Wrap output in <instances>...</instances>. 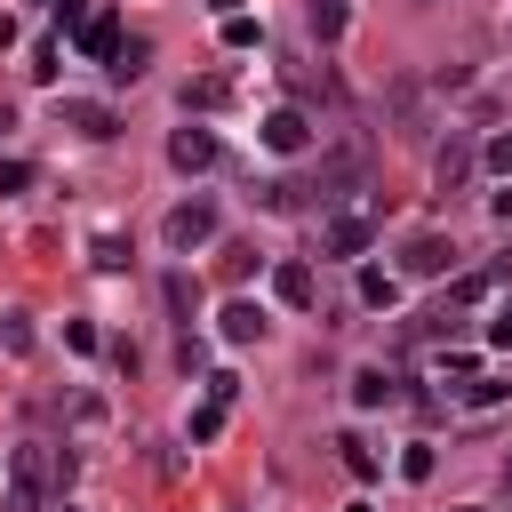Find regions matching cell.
Here are the masks:
<instances>
[{
  "label": "cell",
  "instance_id": "cell-1",
  "mask_svg": "<svg viewBox=\"0 0 512 512\" xmlns=\"http://www.w3.org/2000/svg\"><path fill=\"white\" fill-rule=\"evenodd\" d=\"M48 504V448H16L8 456V512H40Z\"/></svg>",
  "mask_w": 512,
  "mask_h": 512
},
{
  "label": "cell",
  "instance_id": "cell-2",
  "mask_svg": "<svg viewBox=\"0 0 512 512\" xmlns=\"http://www.w3.org/2000/svg\"><path fill=\"white\" fill-rule=\"evenodd\" d=\"M160 240H168L176 256L208 248V240H216V200H176V208H168V224H160Z\"/></svg>",
  "mask_w": 512,
  "mask_h": 512
},
{
  "label": "cell",
  "instance_id": "cell-3",
  "mask_svg": "<svg viewBox=\"0 0 512 512\" xmlns=\"http://www.w3.org/2000/svg\"><path fill=\"white\" fill-rule=\"evenodd\" d=\"M472 176H480V144H472V128H448V144L432 152V184L440 192H464Z\"/></svg>",
  "mask_w": 512,
  "mask_h": 512
},
{
  "label": "cell",
  "instance_id": "cell-4",
  "mask_svg": "<svg viewBox=\"0 0 512 512\" xmlns=\"http://www.w3.org/2000/svg\"><path fill=\"white\" fill-rule=\"evenodd\" d=\"M360 176H368V152H360V144H344V152H328V160H320V176H312L304 192H320V208H336L344 192H360Z\"/></svg>",
  "mask_w": 512,
  "mask_h": 512
},
{
  "label": "cell",
  "instance_id": "cell-5",
  "mask_svg": "<svg viewBox=\"0 0 512 512\" xmlns=\"http://www.w3.org/2000/svg\"><path fill=\"white\" fill-rule=\"evenodd\" d=\"M400 272H408V280H440V272H456V240H448V232H416V240L400 248Z\"/></svg>",
  "mask_w": 512,
  "mask_h": 512
},
{
  "label": "cell",
  "instance_id": "cell-6",
  "mask_svg": "<svg viewBox=\"0 0 512 512\" xmlns=\"http://www.w3.org/2000/svg\"><path fill=\"white\" fill-rule=\"evenodd\" d=\"M216 160H224L216 128H176V136H168V168H184V176H208Z\"/></svg>",
  "mask_w": 512,
  "mask_h": 512
},
{
  "label": "cell",
  "instance_id": "cell-7",
  "mask_svg": "<svg viewBox=\"0 0 512 512\" xmlns=\"http://www.w3.org/2000/svg\"><path fill=\"white\" fill-rule=\"evenodd\" d=\"M368 240H376V216H368V208H336V216L320 224V248H328V256H360Z\"/></svg>",
  "mask_w": 512,
  "mask_h": 512
},
{
  "label": "cell",
  "instance_id": "cell-8",
  "mask_svg": "<svg viewBox=\"0 0 512 512\" xmlns=\"http://www.w3.org/2000/svg\"><path fill=\"white\" fill-rule=\"evenodd\" d=\"M72 40H80V56H88V64H104V72H112V56H120V16H112V8H96Z\"/></svg>",
  "mask_w": 512,
  "mask_h": 512
},
{
  "label": "cell",
  "instance_id": "cell-9",
  "mask_svg": "<svg viewBox=\"0 0 512 512\" xmlns=\"http://www.w3.org/2000/svg\"><path fill=\"white\" fill-rule=\"evenodd\" d=\"M256 136H264V152H304V144H312V120H304L296 104H280V112H264Z\"/></svg>",
  "mask_w": 512,
  "mask_h": 512
},
{
  "label": "cell",
  "instance_id": "cell-10",
  "mask_svg": "<svg viewBox=\"0 0 512 512\" xmlns=\"http://www.w3.org/2000/svg\"><path fill=\"white\" fill-rule=\"evenodd\" d=\"M272 296L288 304V312H312V296H320V280H312V264H272Z\"/></svg>",
  "mask_w": 512,
  "mask_h": 512
},
{
  "label": "cell",
  "instance_id": "cell-11",
  "mask_svg": "<svg viewBox=\"0 0 512 512\" xmlns=\"http://www.w3.org/2000/svg\"><path fill=\"white\" fill-rule=\"evenodd\" d=\"M64 128H80V136H120V120H112V104H88V96H64Z\"/></svg>",
  "mask_w": 512,
  "mask_h": 512
},
{
  "label": "cell",
  "instance_id": "cell-12",
  "mask_svg": "<svg viewBox=\"0 0 512 512\" xmlns=\"http://www.w3.org/2000/svg\"><path fill=\"white\" fill-rule=\"evenodd\" d=\"M504 272H512V264H488V272H464V280L448 288V312H472V304H488V296L504 288Z\"/></svg>",
  "mask_w": 512,
  "mask_h": 512
},
{
  "label": "cell",
  "instance_id": "cell-13",
  "mask_svg": "<svg viewBox=\"0 0 512 512\" xmlns=\"http://www.w3.org/2000/svg\"><path fill=\"white\" fill-rule=\"evenodd\" d=\"M216 320H224V344H256V336H264V312H256L248 296H232Z\"/></svg>",
  "mask_w": 512,
  "mask_h": 512
},
{
  "label": "cell",
  "instance_id": "cell-14",
  "mask_svg": "<svg viewBox=\"0 0 512 512\" xmlns=\"http://www.w3.org/2000/svg\"><path fill=\"white\" fill-rule=\"evenodd\" d=\"M360 304H368V312H392V304H400V272L360 264Z\"/></svg>",
  "mask_w": 512,
  "mask_h": 512
},
{
  "label": "cell",
  "instance_id": "cell-15",
  "mask_svg": "<svg viewBox=\"0 0 512 512\" xmlns=\"http://www.w3.org/2000/svg\"><path fill=\"white\" fill-rule=\"evenodd\" d=\"M336 456H344V472H352V480H376V472H384V456H376L360 432H336Z\"/></svg>",
  "mask_w": 512,
  "mask_h": 512
},
{
  "label": "cell",
  "instance_id": "cell-16",
  "mask_svg": "<svg viewBox=\"0 0 512 512\" xmlns=\"http://www.w3.org/2000/svg\"><path fill=\"white\" fill-rule=\"evenodd\" d=\"M384 400H400V384H392L384 368H360V376H352V408H384Z\"/></svg>",
  "mask_w": 512,
  "mask_h": 512
},
{
  "label": "cell",
  "instance_id": "cell-17",
  "mask_svg": "<svg viewBox=\"0 0 512 512\" xmlns=\"http://www.w3.org/2000/svg\"><path fill=\"white\" fill-rule=\"evenodd\" d=\"M160 296H168V312H176V320H192V312H200V280H192V272H168V280H160Z\"/></svg>",
  "mask_w": 512,
  "mask_h": 512
},
{
  "label": "cell",
  "instance_id": "cell-18",
  "mask_svg": "<svg viewBox=\"0 0 512 512\" xmlns=\"http://www.w3.org/2000/svg\"><path fill=\"white\" fill-rule=\"evenodd\" d=\"M144 64H152V40L136 32V40H120V56H112V80H144Z\"/></svg>",
  "mask_w": 512,
  "mask_h": 512
},
{
  "label": "cell",
  "instance_id": "cell-19",
  "mask_svg": "<svg viewBox=\"0 0 512 512\" xmlns=\"http://www.w3.org/2000/svg\"><path fill=\"white\" fill-rule=\"evenodd\" d=\"M344 24H352V0H312V32L320 40H344Z\"/></svg>",
  "mask_w": 512,
  "mask_h": 512
},
{
  "label": "cell",
  "instance_id": "cell-20",
  "mask_svg": "<svg viewBox=\"0 0 512 512\" xmlns=\"http://www.w3.org/2000/svg\"><path fill=\"white\" fill-rule=\"evenodd\" d=\"M264 208H272V216H296V208H304V184L272 176V184H264Z\"/></svg>",
  "mask_w": 512,
  "mask_h": 512
},
{
  "label": "cell",
  "instance_id": "cell-21",
  "mask_svg": "<svg viewBox=\"0 0 512 512\" xmlns=\"http://www.w3.org/2000/svg\"><path fill=\"white\" fill-rule=\"evenodd\" d=\"M496 400H512L504 376H472V384H464V408H496Z\"/></svg>",
  "mask_w": 512,
  "mask_h": 512
},
{
  "label": "cell",
  "instance_id": "cell-22",
  "mask_svg": "<svg viewBox=\"0 0 512 512\" xmlns=\"http://www.w3.org/2000/svg\"><path fill=\"white\" fill-rule=\"evenodd\" d=\"M224 416H232V408H224V400H200V408H192V440H200V448H208V440H216V432H224Z\"/></svg>",
  "mask_w": 512,
  "mask_h": 512
},
{
  "label": "cell",
  "instance_id": "cell-23",
  "mask_svg": "<svg viewBox=\"0 0 512 512\" xmlns=\"http://www.w3.org/2000/svg\"><path fill=\"white\" fill-rule=\"evenodd\" d=\"M256 40H264V24H256L248 8H240V16H224V48H256Z\"/></svg>",
  "mask_w": 512,
  "mask_h": 512
},
{
  "label": "cell",
  "instance_id": "cell-24",
  "mask_svg": "<svg viewBox=\"0 0 512 512\" xmlns=\"http://www.w3.org/2000/svg\"><path fill=\"white\" fill-rule=\"evenodd\" d=\"M88 256H96L104 272H120V264H128V240H120V232H96V240H88Z\"/></svg>",
  "mask_w": 512,
  "mask_h": 512
},
{
  "label": "cell",
  "instance_id": "cell-25",
  "mask_svg": "<svg viewBox=\"0 0 512 512\" xmlns=\"http://www.w3.org/2000/svg\"><path fill=\"white\" fill-rule=\"evenodd\" d=\"M400 480H432V440H408L400 448Z\"/></svg>",
  "mask_w": 512,
  "mask_h": 512
},
{
  "label": "cell",
  "instance_id": "cell-26",
  "mask_svg": "<svg viewBox=\"0 0 512 512\" xmlns=\"http://www.w3.org/2000/svg\"><path fill=\"white\" fill-rule=\"evenodd\" d=\"M0 344H8V352H32V320L8 312V320H0Z\"/></svg>",
  "mask_w": 512,
  "mask_h": 512
},
{
  "label": "cell",
  "instance_id": "cell-27",
  "mask_svg": "<svg viewBox=\"0 0 512 512\" xmlns=\"http://www.w3.org/2000/svg\"><path fill=\"white\" fill-rule=\"evenodd\" d=\"M176 368H184V376H200V368H208V344H200V336H184V344H176Z\"/></svg>",
  "mask_w": 512,
  "mask_h": 512
},
{
  "label": "cell",
  "instance_id": "cell-28",
  "mask_svg": "<svg viewBox=\"0 0 512 512\" xmlns=\"http://www.w3.org/2000/svg\"><path fill=\"white\" fill-rule=\"evenodd\" d=\"M192 104H200V112H208V104H224V80H200V88H184V112H192Z\"/></svg>",
  "mask_w": 512,
  "mask_h": 512
},
{
  "label": "cell",
  "instance_id": "cell-29",
  "mask_svg": "<svg viewBox=\"0 0 512 512\" xmlns=\"http://www.w3.org/2000/svg\"><path fill=\"white\" fill-rule=\"evenodd\" d=\"M64 344H72V352H96V344H104V336H96V328H88V320H64Z\"/></svg>",
  "mask_w": 512,
  "mask_h": 512
},
{
  "label": "cell",
  "instance_id": "cell-30",
  "mask_svg": "<svg viewBox=\"0 0 512 512\" xmlns=\"http://www.w3.org/2000/svg\"><path fill=\"white\" fill-rule=\"evenodd\" d=\"M88 24V0H56V32H80Z\"/></svg>",
  "mask_w": 512,
  "mask_h": 512
},
{
  "label": "cell",
  "instance_id": "cell-31",
  "mask_svg": "<svg viewBox=\"0 0 512 512\" xmlns=\"http://www.w3.org/2000/svg\"><path fill=\"white\" fill-rule=\"evenodd\" d=\"M32 184V160H0V192H24Z\"/></svg>",
  "mask_w": 512,
  "mask_h": 512
},
{
  "label": "cell",
  "instance_id": "cell-32",
  "mask_svg": "<svg viewBox=\"0 0 512 512\" xmlns=\"http://www.w3.org/2000/svg\"><path fill=\"white\" fill-rule=\"evenodd\" d=\"M480 160H488V168H504V176H512V136H496V144H488V152H480Z\"/></svg>",
  "mask_w": 512,
  "mask_h": 512
},
{
  "label": "cell",
  "instance_id": "cell-33",
  "mask_svg": "<svg viewBox=\"0 0 512 512\" xmlns=\"http://www.w3.org/2000/svg\"><path fill=\"white\" fill-rule=\"evenodd\" d=\"M488 336H496V344H512V296L496 304V320H488Z\"/></svg>",
  "mask_w": 512,
  "mask_h": 512
},
{
  "label": "cell",
  "instance_id": "cell-34",
  "mask_svg": "<svg viewBox=\"0 0 512 512\" xmlns=\"http://www.w3.org/2000/svg\"><path fill=\"white\" fill-rule=\"evenodd\" d=\"M208 8H216V16H240V0H208Z\"/></svg>",
  "mask_w": 512,
  "mask_h": 512
},
{
  "label": "cell",
  "instance_id": "cell-35",
  "mask_svg": "<svg viewBox=\"0 0 512 512\" xmlns=\"http://www.w3.org/2000/svg\"><path fill=\"white\" fill-rule=\"evenodd\" d=\"M504 488H512V456H504Z\"/></svg>",
  "mask_w": 512,
  "mask_h": 512
},
{
  "label": "cell",
  "instance_id": "cell-36",
  "mask_svg": "<svg viewBox=\"0 0 512 512\" xmlns=\"http://www.w3.org/2000/svg\"><path fill=\"white\" fill-rule=\"evenodd\" d=\"M344 512H368V504H344Z\"/></svg>",
  "mask_w": 512,
  "mask_h": 512
},
{
  "label": "cell",
  "instance_id": "cell-37",
  "mask_svg": "<svg viewBox=\"0 0 512 512\" xmlns=\"http://www.w3.org/2000/svg\"><path fill=\"white\" fill-rule=\"evenodd\" d=\"M456 512H480V504H456Z\"/></svg>",
  "mask_w": 512,
  "mask_h": 512
}]
</instances>
